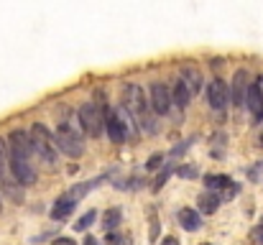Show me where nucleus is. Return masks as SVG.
I'll return each mask as SVG.
<instances>
[{
	"label": "nucleus",
	"instance_id": "f257e3e1",
	"mask_svg": "<svg viewBox=\"0 0 263 245\" xmlns=\"http://www.w3.org/2000/svg\"><path fill=\"white\" fill-rule=\"evenodd\" d=\"M141 125V130L146 133H156V123L154 118L148 115V102H146V95L138 84H125L123 87V102H120Z\"/></svg>",
	"mask_w": 263,
	"mask_h": 245
},
{
	"label": "nucleus",
	"instance_id": "f03ea898",
	"mask_svg": "<svg viewBox=\"0 0 263 245\" xmlns=\"http://www.w3.org/2000/svg\"><path fill=\"white\" fill-rule=\"evenodd\" d=\"M54 141H57V148L69 156V159H80L85 154V143H82V136L74 130L72 123H59L57 133H54Z\"/></svg>",
	"mask_w": 263,
	"mask_h": 245
},
{
	"label": "nucleus",
	"instance_id": "7ed1b4c3",
	"mask_svg": "<svg viewBox=\"0 0 263 245\" xmlns=\"http://www.w3.org/2000/svg\"><path fill=\"white\" fill-rule=\"evenodd\" d=\"M77 118H80V125H82V130L87 133L89 138H100L102 136L107 112L102 107H97V102H82L80 110H77Z\"/></svg>",
	"mask_w": 263,
	"mask_h": 245
},
{
	"label": "nucleus",
	"instance_id": "20e7f679",
	"mask_svg": "<svg viewBox=\"0 0 263 245\" xmlns=\"http://www.w3.org/2000/svg\"><path fill=\"white\" fill-rule=\"evenodd\" d=\"M31 141H33V148H36L41 161H46L49 166L57 163V141H54V136L49 133V128L44 123L31 125Z\"/></svg>",
	"mask_w": 263,
	"mask_h": 245
},
{
	"label": "nucleus",
	"instance_id": "39448f33",
	"mask_svg": "<svg viewBox=\"0 0 263 245\" xmlns=\"http://www.w3.org/2000/svg\"><path fill=\"white\" fill-rule=\"evenodd\" d=\"M33 154H36V148H33L31 133H26V130H13V133L8 136V156L31 161Z\"/></svg>",
	"mask_w": 263,
	"mask_h": 245
},
{
	"label": "nucleus",
	"instance_id": "423d86ee",
	"mask_svg": "<svg viewBox=\"0 0 263 245\" xmlns=\"http://www.w3.org/2000/svg\"><path fill=\"white\" fill-rule=\"evenodd\" d=\"M204 184H207V192H217V194L222 197V202L238 197V192H240V186H238L230 176H225V174H210V176L204 179Z\"/></svg>",
	"mask_w": 263,
	"mask_h": 245
},
{
	"label": "nucleus",
	"instance_id": "0eeeda50",
	"mask_svg": "<svg viewBox=\"0 0 263 245\" xmlns=\"http://www.w3.org/2000/svg\"><path fill=\"white\" fill-rule=\"evenodd\" d=\"M174 105V97H172V89L164 84V82H154L151 84V107L156 115H166Z\"/></svg>",
	"mask_w": 263,
	"mask_h": 245
},
{
	"label": "nucleus",
	"instance_id": "6e6552de",
	"mask_svg": "<svg viewBox=\"0 0 263 245\" xmlns=\"http://www.w3.org/2000/svg\"><path fill=\"white\" fill-rule=\"evenodd\" d=\"M8 166H10V174H13V179H15L18 184H23V186L36 184V168H33V163L31 161H26V159H15V156H8Z\"/></svg>",
	"mask_w": 263,
	"mask_h": 245
},
{
	"label": "nucleus",
	"instance_id": "1a4fd4ad",
	"mask_svg": "<svg viewBox=\"0 0 263 245\" xmlns=\"http://www.w3.org/2000/svg\"><path fill=\"white\" fill-rule=\"evenodd\" d=\"M207 102H210V107L212 110H225L228 107V102H230V89H228V84L222 80H212L207 84Z\"/></svg>",
	"mask_w": 263,
	"mask_h": 245
},
{
	"label": "nucleus",
	"instance_id": "9d476101",
	"mask_svg": "<svg viewBox=\"0 0 263 245\" xmlns=\"http://www.w3.org/2000/svg\"><path fill=\"white\" fill-rule=\"evenodd\" d=\"M248 89H251V82H248V72H246V69H238V72L233 74V87H230V102H233L235 107L246 105Z\"/></svg>",
	"mask_w": 263,
	"mask_h": 245
},
{
	"label": "nucleus",
	"instance_id": "9b49d317",
	"mask_svg": "<svg viewBox=\"0 0 263 245\" xmlns=\"http://www.w3.org/2000/svg\"><path fill=\"white\" fill-rule=\"evenodd\" d=\"M105 128H107V138L112 141V143H125L130 136H128V130H125V125L120 123V118L115 115V110H110L107 112V118H105Z\"/></svg>",
	"mask_w": 263,
	"mask_h": 245
},
{
	"label": "nucleus",
	"instance_id": "f8f14e48",
	"mask_svg": "<svg viewBox=\"0 0 263 245\" xmlns=\"http://www.w3.org/2000/svg\"><path fill=\"white\" fill-rule=\"evenodd\" d=\"M246 105H248V110H251V118H253L256 123H263V92H261V87H258V82H251Z\"/></svg>",
	"mask_w": 263,
	"mask_h": 245
},
{
	"label": "nucleus",
	"instance_id": "ddd939ff",
	"mask_svg": "<svg viewBox=\"0 0 263 245\" xmlns=\"http://www.w3.org/2000/svg\"><path fill=\"white\" fill-rule=\"evenodd\" d=\"M176 220H179V225H181L186 233H197V230L202 228V217H199V212H197V210H189V207L179 210V212H176Z\"/></svg>",
	"mask_w": 263,
	"mask_h": 245
},
{
	"label": "nucleus",
	"instance_id": "4468645a",
	"mask_svg": "<svg viewBox=\"0 0 263 245\" xmlns=\"http://www.w3.org/2000/svg\"><path fill=\"white\" fill-rule=\"evenodd\" d=\"M74 207H77V202H74V199H69L67 194H62V197L54 202V207H51V212H49V215H51V220H57V222H59V220H67V217L74 212Z\"/></svg>",
	"mask_w": 263,
	"mask_h": 245
},
{
	"label": "nucleus",
	"instance_id": "2eb2a0df",
	"mask_svg": "<svg viewBox=\"0 0 263 245\" xmlns=\"http://www.w3.org/2000/svg\"><path fill=\"white\" fill-rule=\"evenodd\" d=\"M220 202H222V197H220L217 192H202V194L197 197L199 212H204V215H215L217 207H220Z\"/></svg>",
	"mask_w": 263,
	"mask_h": 245
},
{
	"label": "nucleus",
	"instance_id": "dca6fc26",
	"mask_svg": "<svg viewBox=\"0 0 263 245\" xmlns=\"http://www.w3.org/2000/svg\"><path fill=\"white\" fill-rule=\"evenodd\" d=\"M181 82H186V84H189V89H192V92H197V89L202 87V82L204 80H202V72H199L194 64H184V67H181Z\"/></svg>",
	"mask_w": 263,
	"mask_h": 245
},
{
	"label": "nucleus",
	"instance_id": "f3484780",
	"mask_svg": "<svg viewBox=\"0 0 263 245\" xmlns=\"http://www.w3.org/2000/svg\"><path fill=\"white\" fill-rule=\"evenodd\" d=\"M192 95H194V92L189 89V84H186V82H181V80L172 87V97H174L176 107H186V105L192 102Z\"/></svg>",
	"mask_w": 263,
	"mask_h": 245
},
{
	"label": "nucleus",
	"instance_id": "a211bd4d",
	"mask_svg": "<svg viewBox=\"0 0 263 245\" xmlns=\"http://www.w3.org/2000/svg\"><path fill=\"white\" fill-rule=\"evenodd\" d=\"M100 181H102V176H100V179H89V181H82V184H74V186L67 192V197H69V199H74V202H80V199H85V197H87V194L92 192V189H95V186H97V184H100Z\"/></svg>",
	"mask_w": 263,
	"mask_h": 245
},
{
	"label": "nucleus",
	"instance_id": "6ab92c4d",
	"mask_svg": "<svg viewBox=\"0 0 263 245\" xmlns=\"http://www.w3.org/2000/svg\"><path fill=\"white\" fill-rule=\"evenodd\" d=\"M112 110H115V115L120 118V123L125 125L128 136H130V138H136V133H138V130H136V125H138V123H136V118H133V115H130V112H128L123 105H118V107H112Z\"/></svg>",
	"mask_w": 263,
	"mask_h": 245
},
{
	"label": "nucleus",
	"instance_id": "aec40b11",
	"mask_svg": "<svg viewBox=\"0 0 263 245\" xmlns=\"http://www.w3.org/2000/svg\"><path fill=\"white\" fill-rule=\"evenodd\" d=\"M123 222V212L118 210V207H112V210H107L105 215H102V228H105V233H115V228Z\"/></svg>",
	"mask_w": 263,
	"mask_h": 245
},
{
	"label": "nucleus",
	"instance_id": "412c9836",
	"mask_svg": "<svg viewBox=\"0 0 263 245\" xmlns=\"http://www.w3.org/2000/svg\"><path fill=\"white\" fill-rule=\"evenodd\" d=\"M148 225H151V230H148V240L154 243V240H159V215H156V207H148Z\"/></svg>",
	"mask_w": 263,
	"mask_h": 245
},
{
	"label": "nucleus",
	"instance_id": "4be33fe9",
	"mask_svg": "<svg viewBox=\"0 0 263 245\" xmlns=\"http://www.w3.org/2000/svg\"><path fill=\"white\" fill-rule=\"evenodd\" d=\"M174 171H176V168L172 166V163H169V166H164V168L159 171L156 181H154V192H161V189H164V184H166V181L172 179V174H174Z\"/></svg>",
	"mask_w": 263,
	"mask_h": 245
},
{
	"label": "nucleus",
	"instance_id": "5701e85b",
	"mask_svg": "<svg viewBox=\"0 0 263 245\" xmlns=\"http://www.w3.org/2000/svg\"><path fill=\"white\" fill-rule=\"evenodd\" d=\"M95 217H97V212H95V210H87V212H85V215H82V217L77 220V225H74V230H80V233H85V230H87L89 225L95 222Z\"/></svg>",
	"mask_w": 263,
	"mask_h": 245
},
{
	"label": "nucleus",
	"instance_id": "b1692460",
	"mask_svg": "<svg viewBox=\"0 0 263 245\" xmlns=\"http://www.w3.org/2000/svg\"><path fill=\"white\" fill-rule=\"evenodd\" d=\"M164 159H166L164 154H154V156L146 161V168H148V171H156V168H161V161H164Z\"/></svg>",
	"mask_w": 263,
	"mask_h": 245
},
{
	"label": "nucleus",
	"instance_id": "393cba45",
	"mask_svg": "<svg viewBox=\"0 0 263 245\" xmlns=\"http://www.w3.org/2000/svg\"><path fill=\"white\" fill-rule=\"evenodd\" d=\"M176 174H179V176H184V179H194L199 171H197V166H179V168H176Z\"/></svg>",
	"mask_w": 263,
	"mask_h": 245
},
{
	"label": "nucleus",
	"instance_id": "a878e982",
	"mask_svg": "<svg viewBox=\"0 0 263 245\" xmlns=\"http://www.w3.org/2000/svg\"><path fill=\"white\" fill-rule=\"evenodd\" d=\"M105 245H123V235L120 233H107L105 235Z\"/></svg>",
	"mask_w": 263,
	"mask_h": 245
},
{
	"label": "nucleus",
	"instance_id": "bb28decb",
	"mask_svg": "<svg viewBox=\"0 0 263 245\" xmlns=\"http://www.w3.org/2000/svg\"><path fill=\"white\" fill-rule=\"evenodd\" d=\"M189 146H192V141H181V143H179V146H176L174 151H172V154H169V159H176V156H181V154H184V151H186V148H189Z\"/></svg>",
	"mask_w": 263,
	"mask_h": 245
},
{
	"label": "nucleus",
	"instance_id": "cd10ccee",
	"mask_svg": "<svg viewBox=\"0 0 263 245\" xmlns=\"http://www.w3.org/2000/svg\"><path fill=\"white\" fill-rule=\"evenodd\" d=\"M3 168H5V141L0 138V176H3Z\"/></svg>",
	"mask_w": 263,
	"mask_h": 245
},
{
	"label": "nucleus",
	"instance_id": "c85d7f7f",
	"mask_svg": "<svg viewBox=\"0 0 263 245\" xmlns=\"http://www.w3.org/2000/svg\"><path fill=\"white\" fill-rule=\"evenodd\" d=\"M54 245H77V243H74L72 238H59V240H57Z\"/></svg>",
	"mask_w": 263,
	"mask_h": 245
},
{
	"label": "nucleus",
	"instance_id": "c756f323",
	"mask_svg": "<svg viewBox=\"0 0 263 245\" xmlns=\"http://www.w3.org/2000/svg\"><path fill=\"white\" fill-rule=\"evenodd\" d=\"M256 238H258V240H261V243H263V220H261V225L256 228Z\"/></svg>",
	"mask_w": 263,
	"mask_h": 245
},
{
	"label": "nucleus",
	"instance_id": "7c9ffc66",
	"mask_svg": "<svg viewBox=\"0 0 263 245\" xmlns=\"http://www.w3.org/2000/svg\"><path fill=\"white\" fill-rule=\"evenodd\" d=\"M82 245H100L97 243V238H92V235H87V238H85V243Z\"/></svg>",
	"mask_w": 263,
	"mask_h": 245
},
{
	"label": "nucleus",
	"instance_id": "2f4dec72",
	"mask_svg": "<svg viewBox=\"0 0 263 245\" xmlns=\"http://www.w3.org/2000/svg\"><path fill=\"white\" fill-rule=\"evenodd\" d=\"M161 245H179V240H176V238H166Z\"/></svg>",
	"mask_w": 263,
	"mask_h": 245
},
{
	"label": "nucleus",
	"instance_id": "473e14b6",
	"mask_svg": "<svg viewBox=\"0 0 263 245\" xmlns=\"http://www.w3.org/2000/svg\"><path fill=\"white\" fill-rule=\"evenodd\" d=\"M258 87H261V92H263V74L258 77Z\"/></svg>",
	"mask_w": 263,
	"mask_h": 245
},
{
	"label": "nucleus",
	"instance_id": "72a5a7b5",
	"mask_svg": "<svg viewBox=\"0 0 263 245\" xmlns=\"http://www.w3.org/2000/svg\"><path fill=\"white\" fill-rule=\"evenodd\" d=\"M0 210H3V204H0Z\"/></svg>",
	"mask_w": 263,
	"mask_h": 245
},
{
	"label": "nucleus",
	"instance_id": "f704fd0d",
	"mask_svg": "<svg viewBox=\"0 0 263 245\" xmlns=\"http://www.w3.org/2000/svg\"><path fill=\"white\" fill-rule=\"evenodd\" d=\"M204 245H210V243H204Z\"/></svg>",
	"mask_w": 263,
	"mask_h": 245
}]
</instances>
